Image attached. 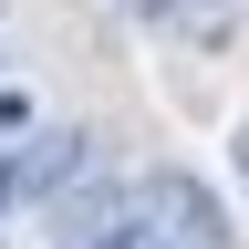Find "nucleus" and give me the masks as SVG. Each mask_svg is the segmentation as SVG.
I'll use <instances>...</instances> for the list:
<instances>
[{
    "instance_id": "f257e3e1",
    "label": "nucleus",
    "mask_w": 249,
    "mask_h": 249,
    "mask_svg": "<svg viewBox=\"0 0 249 249\" xmlns=\"http://www.w3.org/2000/svg\"><path fill=\"white\" fill-rule=\"evenodd\" d=\"M135 218H145L156 239H177V249H229V239H239L229 208H218V187L187 177V166H156V177L135 187Z\"/></svg>"
},
{
    "instance_id": "f03ea898",
    "label": "nucleus",
    "mask_w": 249,
    "mask_h": 249,
    "mask_svg": "<svg viewBox=\"0 0 249 249\" xmlns=\"http://www.w3.org/2000/svg\"><path fill=\"white\" fill-rule=\"evenodd\" d=\"M83 166H93V135H42L31 156H11V187H21V197H62Z\"/></svg>"
},
{
    "instance_id": "7ed1b4c3",
    "label": "nucleus",
    "mask_w": 249,
    "mask_h": 249,
    "mask_svg": "<svg viewBox=\"0 0 249 249\" xmlns=\"http://www.w3.org/2000/svg\"><path fill=\"white\" fill-rule=\"evenodd\" d=\"M135 21L177 31V42H229V31H239V11H229V0H135Z\"/></svg>"
},
{
    "instance_id": "20e7f679",
    "label": "nucleus",
    "mask_w": 249,
    "mask_h": 249,
    "mask_svg": "<svg viewBox=\"0 0 249 249\" xmlns=\"http://www.w3.org/2000/svg\"><path fill=\"white\" fill-rule=\"evenodd\" d=\"M93 249H177V239H156L145 218H124V229H114V239H93Z\"/></svg>"
},
{
    "instance_id": "39448f33",
    "label": "nucleus",
    "mask_w": 249,
    "mask_h": 249,
    "mask_svg": "<svg viewBox=\"0 0 249 249\" xmlns=\"http://www.w3.org/2000/svg\"><path fill=\"white\" fill-rule=\"evenodd\" d=\"M11 197H21V187H11V156H0V208H11Z\"/></svg>"
},
{
    "instance_id": "423d86ee",
    "label": "nucleus",
    "mask_w": 249,
    "mask_h": 249,
    "mask_svg": "<svg viewBox=\"0 0 249 249\" xmlns=\"http://www.w3.org/2000/svg\"><path fill=\"white\" fill-rule=\"evenodd\" d=\"M239 177H249V135H239Z\"/></svg>"
}]
</instances>
